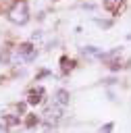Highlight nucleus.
Returning <instances> with one entry per match:
<instances>
[{
	"label": "nucleus",
	"instance_id": "nucleus-1",
	"mask_svg": "<svg viewBox=\"0 0 131 133\" xmlns=\"http://www.w3.org/2000/svg\"><path fill=\"white\" fill-rule=\"evenodd\" d=\"M6 17H8V21L15 23V25H25V23L29 21V8H27V2H25V0H17V2L8 8Z\"/></svg>",
	"mask_w": 131,
	"mask_h": 133
},
{
	"label": "nucleus",
	"instance_id": "nucleus-2",
	"mask_svg": "<svg viewBox=\"0 0 131 133\" xmlns=\"http://www.w3.org/2000/svg\"><path fill=\"white\" fill-rule=\"evenodd\" d=\"M19 54H23L25 60H33V58H35V48H33L29 42H25V44L19 46Z\"/></svg>",
	"mask_w": 131,
	"mask_h": 133
},
{
	"label": "nucleus",
	"instance_id": "nucleus-3",
	"mask_svg": "<svg viewBox=\"0 0 131 133\" xmlns=\"http://www.w3.org/2000/svg\"><path fill=\"white\" fill-rule=\"evenodd\" d=\"M42 96H44V89H42V87H37L35 91H31V94L27 96V104H31V106H37V104L42 102Z\"/></svg>",
	"mask_w": 131,
	"mask_h": 133
},
{
	"label": "nucleus",
	"instance_id": "nucleus-4",
	"mask_svg": "<svg viewBox=\"0 0 131 133\" xmlns=\"http://www.w3.org/2000/svg\"><path fill=\"white\" fill-rule=\"evenodd\" d=\"M125 4V0H104V6L110 10V12H119V8Z\"/></svg>",
	"mask_w": 131,
	"mask_h": 133
},
{
	"label": "nucleus",
	"instance_id": "nucleus-5",
	"mask_svg": "<svg viewBox=\"0 0 131 133\" xmlns=\"http://www.w3.org/2000/svg\"><path fill=\"white\" fill-rule=\"evenodd\" d=\"M56 104H60V106L69 104V91L67 89H58L56 91Z\"/></svg>",
	"mask_w": 131,
	"mask_h": 133
},
{
	"label": "nucleus",
	"instance_id": "nucleus-6",
	"mask_svg": "<svg viewBox=\"0 0 131 133\" xmlns=\"http://www.w3.org/2000/svg\"><path fill=\"white\" fill-rule=\"evenodd\" d=\"M58 116H60V108H58V106H54V108H48V110H46V118H48V121H56Z\"/></svg>",
	"mask_w": 131,
	"mask_h": 133
},
{
	"label": "nucleus",
	"instance_id": "nucleus-7",
	"mask_svg": "<svg viewBox=\"0 0 131 133\" xmlns=\"http://www.w3.org/2000/svg\"><path fill=\"white\" fill-rule=\"evenodd\" d=\"M60 64H62V71L67 73V71H71V69H73V64H75V62H73V60H69L67 56H62V58H60Z\"/></svg>",
	"mask_w": 131,
	"mask_h": 133
},
{
	"label": "nucleus",
	"instance_id": "nucleus-8",
	"mask_svg": "<svg viewBox=\"0 0 131 133\" xmlns=\"http://www.w3.org/2000/svg\"><path fill=\"white\" fill-rule=\"evenodd\" d=\"M35 123H37V118H35V116H29V118H27V127H33Z\"/></svg>",
	"mask_w": 131,
	"mask_h": 133
},
{
	"label": "nucleus",
	"instance_id": "nucleus-9",
	"mask_svg": "<svg viewBox=\"0 0 131 133\" xmlns=\"http://www.w3.org/2000/svg\"><path fill=\"white\" fill-rule=\"evenodd\" d=\"M110 129H112V125H110V123H108V125H106V127H104V129H102V131H100V133H110Z\"/></svg>",
	"mask_w": 131,
	"mask_h": 133
}]
</instances>
